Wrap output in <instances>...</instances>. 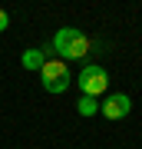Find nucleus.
<instances>
[{
	"mask_svg": "<svg viewBox=\"0 0 142 149\" xmlns=\"http://www.w3.org/2000/svg\"><path fill=\"white\" fill-rule=\"evenodd\" d=\"M40 83H43V90L46 93H66L69 90V83H73V73H69V66L63 63V60H50L46 56V63H43L40 70Z\"/></svg>",
	"mask_w": 142,
	"mask_h": 149,
	"instance_id": "f03ea898",
	"label": "nucleus"
},
{
	"mask_svg": "<svg viewBox=\"0 0 142 149\" xmlns=\"http://www.w3.org/2000/svg\"><path fill=\"white\" fill-rule=\"evenodd\" d=\"M76 109H79V116H96V113H99V100H93V96H79Z\"/></svg>",
	"mask_w": 142,
	"mask_h": 149,
	"instance_id": "423d86ee",
	"label": "nucleus"
},
{
	"mask_svg": "<svg viewBox=\"0 0 142 149\" xmlns=\"http://www.w3.org/2000/svg\"><path fill=\"white\" fill-rule=\"evenodd\" d=\"M7 27H10V13H7V10H0V33H3Z\"/></svg>",
	"mask_w": 142,
	"mask_h": 149,
	"instance_id": "0eeeda50",
	"label": "nucleus"
},
{
	"mask_svg": "<svg viewBox=\"0 0 142 149\" xmlns=\"http://www.w3.org/2000/svg\"><path fill=\"white\" fill-rule=\"evenodd\" d=\"M132 113V96L129 93H106V100L99 103V116H106V119H126Z\"/></svg>",
	"mask_w": 142,
	"mask_h": 149,
	"instance_id": "20e7f679",
	"label": "nucleus"
},
{
	"mask_svg": "<svg viewBox=\"0 0 142 149\" xmlns=\"http://www.w3.org/2000/svg\"><path fill=\"white\" fill-rule=\"evenodd\" d=\"M106 86H109V73H106V66L99 63H86L79 70V93L83 96H106Z\"/></svg>",
	"mask_w": 142,
	"mask_h": 149,
	"instance_id": "7ed1b4c3",
	"label": "nucleus"
},
{
	"mask_svg": "<svg viewBox=\"0 0 142 149\" xmlns=\"http://www.w3.org/2000/svg\"><path fill=\"white\" fill-rule=\"evenodd\" d=\"M53 50L60 53V60H83V56H89V50H93V40L86 37L83 30H76V27H60L56 33H53Z\"/></svg>",
	"mask_w": 142,
	"mask_h": 149,
	"instance_id": "f257e3e1",
	"label": "nucleus"
},
{
	"mask_svg": "<svg viewBox=\"0 0 142 149\" xmlns=\"http://www.w3.org/2000/svg\"><path fill=\"white\" fill-rule=\"evenodd\" d=\"M43 63H46V53H43V50H37V47H30V50H23L20 53V66L23 70H43Z\"/></svg>",
	"mask_w": 142,
	"mask_h": 149,
	"instance_id": "39448f33",
	"label": "nucleus"
}]
</instances>
